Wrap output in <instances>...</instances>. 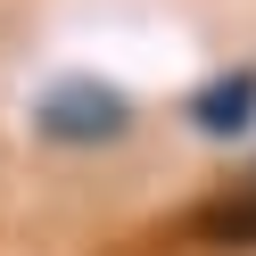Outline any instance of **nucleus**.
I'll list each match as a JSON object with an SVG mask.
<instances>
[{
  "label": "nucleus",
  "mask_w": 256,
  "mask_h": 256,
  "mask_svg": "<svg viewBox=\"0 0 256 256\" xmlns=\"http://www.w3.org/2000/svg\"><path fill=\"white\" fill-rule=\"evenodd\" d=\"M34 124H42V140H58V149H100V140L132 132V100H124L116 83H100V74H66V83L42 91Z\"/></svg>",
  "instance_id": "obj_1"
},
{
  "label": "nucleus",
  "mask_w": 256,
  "mask_h": 256,
  "mask_svg": "<svg viewBox=\"0 0 256 256\" xmlns=\"http://www.w3.org/2000/svg\"><path fill=\"white\" fill-rule=\"evenodd\" d=\"M190 124H198L206 140H232V132H248V124H256V66H240V74H215L206 91H190Z\"/></svg>",
  "instance_id": "obj_2"
},
{
  "label": "nucleus",
  "mask_w": 256,
  "mask_h": 256,
  "mask_svg": "<svg viewBox=\"0 0 256 256\" xmlns=\"http://www.w3.org/2000/svg\"><path fill=\"white\" fill-rule=\"evenodd\" d=\"M198 240H206V248H256V190L215 198V206L198 215Z\"/></svg>",
  "instance_id": "obj_3"
}]
</instances>
